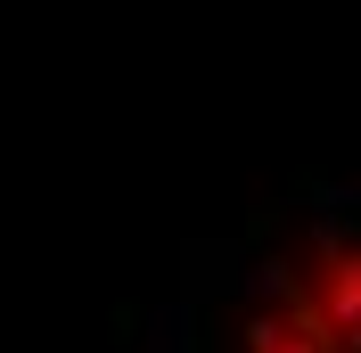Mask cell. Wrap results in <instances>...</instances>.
Returning <instances> with one entry per match:
<instances>
[{
    "label": "cell",
    "instance_id": "1",
    "mask_svg": "<svg viewBox=\"0 0 361 353\" xmlns=\"http://www.w3.org/2000/svg\"><path fill=\"white\" fill-rule=\"evenodd\" d=\"M238 353H361V239L329 230L295 246L263 280Z\"/></svg>",
    "mask_w": 361,
    "mask_h": 353
}]
</instances>
